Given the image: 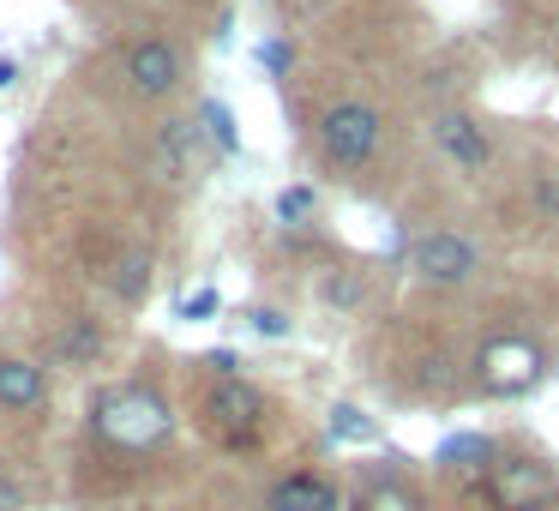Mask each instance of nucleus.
<instances>
[{"instance_id":"20e7f679","label":"nucleus","mask_w":559,"mask_h":511,"mask_svg":"<svg viewBox=\"0 0 559 511\" xmlns=\"http://www.w3.org/2000/svg\"><path fill=\"white\" fill-rule=\"evenodd\" d=\"M493 494H499V511H542L554 506L559 494V475L547 463H493Z\"/></svg>"},{"instance_id":"412c9836","label":"nucleus","mask_w":559,"mask_h":511,"mask_svg":"<svg viewBox=\"0 0 559 511\" xmlns=\"http://www.w3.org/2000/svg\"><path fill=\"white\" fill-rule=\"evenodd\" d=\"M253 331H259V337H283V331H289V319L271 313V307H259V313H253Z\"/></svg>"},{"instance_id":"6ab92c4d","label":"nucleus","mask_w":559,"mask_h":511,"mask_svg":"<svg viewBox=\"0 0 559 511\" xmlns=\"http://www.w3.org/2000/svg\"><path fill=\"white\" fill-rule=\"evenodd\" d=\"M307 211H313V187H289V193L277 199V217L283 223H301Z\"/></svg>"},{"instance_id":"423d86ee","label":"nucleus","mask_w":559,"mask_h":511,"mask_svg":"<svg viewBox=\"0 0 559 511\" xmlns=\"http://www.w3.org/2000/svg\"><path fill=\"white\" fill-rule=\"evenodd\" d=\"M211 421L241 445V439H253V427L265 421V397H259L253 385H241V379H223V385L211 391Z\"/></svg>"},{"instance_id":"1a4fd4ad","label":"nucleus","mask_w":559,"mask_h":511,"mask_svg":"<svg viewBox=\"0 0 559 511\" xmlns=\"http://www.w3.org/2000/svg\"><path fill=\"white\" fill-rule=\"evenodd\" d=\"M337 487L325 482V475H283L277 487H271V511H337Z\"/></svg>"},{"instance_id":"9b49d317","label":"nucleus","mask_w":559,"mask_h":511,"mask_svg":"<svg viewBox=\"0 0 559 511\" xmlns=\"http://www.w3.org/2000/svg\"><path fill=\"white\" fill-rule=\"evenodd\" d=\"M0 403H7V409H37L43 403V367L37 361H0Z\"/></svg>"},{"instance_id":"0eeeda50","label":"nucleus","mask_w":559,"mask_h":511,"mask_svg":"<svg viewBox=\"0 0 559 511\" xmlns=\"http://www.w3.org/2000/svg\"><path fill=\"white\" fill-rule=\"evenodd\" d=\"M481 367H487V385L493 391H530L535 379H542V349L535 343H493V349L481 355Z\"/></svg>"},{"instance_id":"ddd939ff","label":"nucleus","mask_w":559,"mask_h":511,"mask_svg":"<svg viewBox=\"0 0 559 511\" xmlns=\"http://www.w3.org/2000/svg\"><path fill=\"white\" fill-rule=\"evenodd\" d=\"M55 349H61V361H97V355H103V331H97V319H79V325H67Z\"/></svg>"},{"instance_id":"4468645a","label":"nucleus","mask_w":559,"mask_h":511,"mask_svg":"<svg viewBox=\"0 0 559 511\" xmlns=\"http://www.w3.org/2000/svg\"><path fill=\"white\" fill-rule=\"evenodd\" d=\"M145 283H151V259L145 253H121V265H115V289H121L127 301H139Z\"/></svg>"},{"instance_id":"9d476101","label":"nucleus","mask_w":559,"mask_h":511,"mask_svg":"<svg viewBox=\"0 0 559 511\" xmlns=\"http://www.w3.org/2000/svg\"><path fill=\"white\" fill-rule=\"evenodd\" d=\"M193 139H199V127H187V121H169L157 133V175L163 181H181L193 169Z\"/></svg>"},{"instance_id":"39448f33","label":"nucleus","mask_w":559,"mask_h":511,"mask_svg":"<svg viewBox=\"0 0 559 511\" xmlns=\"http://www.w3.org/2000/svg\"><path fill=\"white\" fill-rule=\"evenodd\" d=\"M127 79H133L139 97H169V91L181 85V55L157 37L133 43V49H127Z\"/></svg>"},{"instance_id":"f8f14e48","label":"nucleus","mask_w":559,"mask_h":511,"mask_svg":"<svg viewBox=\"0 0 559 511\" xmlns=\"http://www.w3.org/2000/svg\"><path fill=\"white\" fill-rule=\"evenodd\" d=\"M439 463H451V470H487V463H493V439H481V433H451L445 445H439Z\"/></svg>"},{"instance_id":"6e6552de","label":"nucleus","mask_w":559,"mask_h":511,"mask_svg":"<svg viewBox=\"0 0 559 511\" xmlns=\"http://www.w3.org/2000/svg\"><path fill=\"white\" fill-rule=\"evenodd\" d=\"M433 139H439V151H445L457 169H469V175H481L487 163H493V145L481 139V127L475 121H463V115H445V121L433 127Z\"/></svg>"},{"instance_id":"b1692460","label":"nucleus","mask_w":559,"mask_h":511,"mask_svg":"<svg viewBox=\"0 0 559 511\" xmlns=\"http://www.w3.org/2000/svg\"><path fill=\"white\" fill-rule=\"evenodd\" d=\"M259 61H265L271 73H283V67H289V49H283V43H265V49H259Z\"/></svg>"},{"instance_id":"7ed1b4c3","label":"nucleus","mask_w":559,"mask_h":511,"mask_svg":"<svg viewBox=\"0 0 559 511\" xmlns=\"http://www.w3.org/2000/svg\"><path fill=\"white\" fill-rule=\"evenodd\" d=\"M409 265L421 271L427 283H469L475 277V241L469 235H451V229L421 235V241L409 247Z\"/></svg>"},{"instance_id":"4be33fe9","label":"nucleus","mask_w":559,"mask_h":511,"mask_svg":"<svg viewBox=\"0 0 559 511\" xmlns=\"http://www.w3.org/2000/svg\"><path fill=\"white\" fill-rule=\"evenodd\" d=\"M0 511H25V487H19L7 470H0Z\"/></svg>"},{"instance_id":"2eb2a0df","label":"nucleus","mask_w":559,"mask_h":511,"mask_svg":"<svg viewBox=\"0 0 559 511\" xmlns=\"http://www.w3.org/2000/svg\"><path fill=\"white\" fill-rule=\"evenodd\" d=\"M199 121H205V133L217 139L223 151H235V145H241V139H235V115H229V103H217V97H211L205 109H199Z\"/></svg>"},{"instance_id":"f3484780","label":"nucleus","mask_w":559,"mask_h":511,"mask_svg":"<svg viewBox=\"0 0 559 511\" xmlns=\"http://www.w3.org/2000/svg\"><path fill=\"white\" fill-rule=\"evenodd\" d=\"M361 511H415V494H409V487H397V482H379L373 494L361 499Z\"/></svg>"},{"instance_id":"f257e3e1","label":"nucleus","mask_w":559,"mask_h":511,"mask_svg":"<svg viewBox=\"0 0 559 511\" xmlns=\"http://www.w3.org/2000/svg\"><path fill=\"white\" fill-rule=\"evenodd\" d=\"M91 427H97L109 445H121V451H151V445L169 439L175 415H169V403H163L157 391L115 385V391H97V403H91Z\"/></svg>"},{"instance_id":"a211bd4d","label":"nucleus","mask_w":559,"mask_h":511,"mask_svg":"<svg viewBox=\"0 0 559 511\" xmlns=\"http://www.w3.org/2000/svg\"><path fill=\"white\" fill-rule=\"evenodd\" d=\"M530 199H535V211H542L547 223H559V169H547V175H535V187H530Z\"/></svg>"},{"instance_id":"dca6fc26","label":"nucleus","mask_w":559,"mask_h":511,"mask_svg":"<svg viewBox=\"0 0 559 511\" xmlns=\"http://www.w3.org/2000/svg\"><path fill=\"white\" fill-rule=\"evenodd\" d=\"M331 439H373V421H367L361 409H355V403H337V409H331Z\"/></svg>"},{"instance_id":"f03ea898","label":"nucleus","mask_w":559,"mask_h":511,"mask_svg":"<svg viewBox=\"0 0 559 511\" xmlns=\"http://www.w3.org/2000/svg\"><path fill=\"white\" fill-rule=\"evenodd\" d=\"M319 145H325V157L337 163V169H361L379 151V115L367 109V103H337V109H325V121H319Z\"/></svg>"},{"instance_id":"5701e85b","label":"nucleus","mask_w":559,"mask_h":511,"mask_svg":"<svg viewBox=\"0 0 559 511\" xmlns=\"http://www.w3.org/2000/svg\"><path fill=\"white\" fill-rule=\"evenodd\" d=\"M205 367H217L223 379H235V367H241V361H235V349H211V355H205Z\"/></svg>"},{"instance_id":"aec40b11","label":"nucleus","mask_w":559,"mask_h":511,"mask_svg":"<svg viewBox=\"0 0 559 511\" xmlns=\"http://www.w3.org/2000/svg\"><path fill=\"white\" fill-rule=\"evenodd\" d=\"M175 313H181V319H211V313H217V289H199V295H187V301L175 307Z\"/></svg>"},{"instance_id":"393cba45","label":"nucleus","mask_w":559,"mask_h":511,"mask_svg":"<svg viewBox=\"0 0 559 511\" xmlns=\"http://www.w3.org/2000/svg\"><path fill=\"white\" fill-rule=\"evenodd\" d=\"M13 85V61H0V91Z\"/></svg>"}]
</instances>
